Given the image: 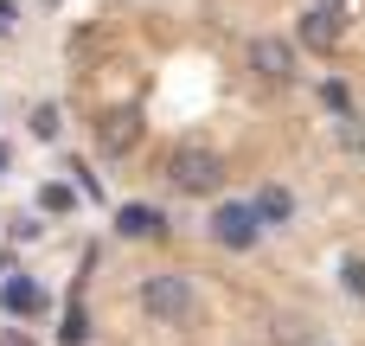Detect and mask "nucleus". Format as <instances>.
<instances>
[{
    "mask_svg": "<svg viewBox=\"0 0 365 346\" xmlns=\"http://www.w3.org/2000/svg\"><path fill=\"white\" fill-rule=\"evenodd\" d=\"M135 302H141V308H148L154 321H167V327L192 321V308H199V295H192V276H180V270H160V276H141Z\"/></svg>",
    "mask_w": 365,
    "mask_h": 346,
    "instance_id": "1",
    "label": "nucleus"
},
{
    "mask_svg": "<svg viewBox=\"0 0 365 346\" xmlns=\"http://www.w3.org/2000/svg\"><path fill=\"white\" fill-rule=\"evenodd\" d=\"M167 180H173L180 193H192V199H205V193H218V180H225V161H218V148H205V141H180L173 161H167Z\"/></svg>",
    "mask_w": 365,
    "mask_h": 346,
    "instance_id": "2",
    "label": "nucleus"
},
{
    "mask_svg": "<svg viewBox=\"0 0 365 346\" xmlns=\"http://www.w3.org/2000/svg\"><path fill=\"white\" fill-rule=\"evenodd\" d=\"M96 148H103L109 161L135 154V148H141V109H103V116H96Z\"/></svg>",
    "mask_w": 365,
    "mask_h": 346,
    "instance_id": "3",
    "label": "nucleus"
},
{
    "mask_svg": "<svg viewBox=\"0 0 365 346\" xmlns=\"http://www.w3.org/2000/svg\"><path fill=\"white\" fill-rule=\"evenodd\" d=\"M244 58H250V71H257L263 83H295V45H289V39H269V32H263V39H250Z\"/></svg>",
    "mask_w": 365,
    "mask_h": 346,
    "instance_id": "4",
    "label": "nucleus"
},
{
    "mask_svg": "<svg viewBox=\"0 0 365 346\" xmlns=\"http://www.w3.org/2000/svg\"><path fill=\"white\" fill-rule=\"evenodd\" d=\"M257 231H263V218H257L250 205H218V212H212V238H218L225 250H250Z\"/></svg>",
    "mask_w": 365,
    "mask_h": 346,
    "instance_id": "5",
    "label": "nucleus"
},
{
    "mask_svg": "<svg viewBox=\"0 0 365 346\" xmlns=\"http://www.w3.org/2000/svg\"><path fill=\"white\" fill-rule=\"evenodd\" d=\"M302 45H314V51H334V45H340V13H321V6H308V13H302Z\"/></svg>",
    "mask_w": 365,
    "mask_h": 346,
    "instance_id": "6",
    "label": "nucleus"
},
{
    "mask_svg": "<svg viewBox=\"0 0 365 346\" xmlns=\"http://www.w3.org/2000/svg\"><path fill=\"white\" fill-rule=\"evenodd\" d=\"M115 231H122V238H167V218H160L154 205H122Z\"/></svg>",
    "mask_w": 365,
    "mask_h": 346,
    "instance_id": "7",
    "label": "nucleus"
},
{
    "mask_svg": "<svg viewBox=\"0 0 365 346\" xmlns=\"http://www.w3.org/2000/svg\"><path fill=\"white\" fill-rule=\"evenodd\" d=\"M250 212H257L263 225H289V212H295V199H289V186H263V193L250 199Z\"/></svg>",
    "mask_w": 365,
    "mask_h": 346,
    "instance_id": "8",
    "label": "nucleus"
},
{
    "mask_svg": "<svg viewBox=\"0 0 365 346\" xmlns=\"http://www.w3.org/2000/svg\"><path fill=\"white\" fill-rule=\"evenodd\" d=\"M308 334H314V327H308L302 315H282V321L269 327V340H276V346H302V340H308Z\"/></svg>",
    "mask_w": 365,
    "mask_h": 346,
    "instance_id": "9",
    "label": "nucleus"
},
{
    "mask_svg": "<svg viewBox=\"0 0 365 346\" xmlns=\"http://www.w3.org/2000/svg\"><path fill=\"white\" fill-rule=\"evenodd\" d=\"M58 128H64V122H58V109H51V103H38V109H32V135H38V141H58Z\"/></svg>",
    "mask_w": 365,
    "mask_h": 346,
    "instance_id": "10",
    "label": "nucleus"
},
{
    "mask_svg": "<svg viewBox=\"0 0 365 346\" xmlns=\"http://www.w3.org/2000/svg\"><path fill=\"white\" fill-rule=\"evenodd\" d=\"M340 289L346 295H365V257H346L340 263Z\"/></svg>",
    "mask_w": 365,
    "mask_h": 346,
    "instance_id": "11",
    "label": "nucleus"
},
{
    "mask_svg": "<svg viewBox=\"0 0 365 346\" xmlns=\"http://www.w3.org/2000/svg\"><path fill=\"white\" fill-rule=\"evenodd\" d=\"M6 308H19V315L38 308V289H32V283H6Z\"/></svg>",
    "mask_w": 365,
    "mask_h": 346,
    "instance_id": "12",
    "label": "nucleus"
},
{
    "mask_svg": "<svg viewBox=\"0 0 365 346\" xmlns=\"http://www.w3.org/2000/svg\"><path fill=\"white\" fill-rule=\"evenodd\" d=\"M38 199H45V212H64V205H71V199H77V193H71V186H45V193H38Z\"/></svg>",
    "mask_w": 365,
    "mask_h": 346,
    "instance_id": "13",
    "label": "nucleus"
},
{
    "mask_svg": "<svg viewBox=\"0 0 365 346\" xmlns=\"http://www.w3.org/2000/svg\"><path fill=\"white\" fill-rule=\"evenodd\" d=\"M340 141H346V148H359V154H365V128H359V116H346V128H340Z\"/></svg>",
    "mask_w": 365,
    "mask_h": 346,
    "instance_id": "14",
    "label": "nucleus"
},
{
    "mask_svg": "<svg viewBox=\"0 0 365 346\" xmlns=\"http://www.w3.org/2000/svg\"><path fill=\"white\" fill-rule=\"evenodd\" d=\"M308 6H321V13H359L365 0H308Z\"/></svg>",
    "mask_w": 365,
    "mask_h": 346,
    "instance_id": "15",
    "label": "nucleus"
}]
</instances>
